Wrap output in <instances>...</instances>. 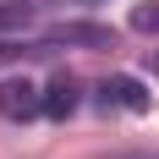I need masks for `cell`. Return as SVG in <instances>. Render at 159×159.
I'll return each mask as SVG.
<instances>
[{
    "label": "cell",
    "instance_id": "6da1fadb",
    "mask_svg": "<svg viewBox=\"0 0 159 159\" xmlns=\"http://www.w3.org/2000/svg\"><path fill=\"white\" fill-rule=\"evenodd\" d=\"M44 110V88L28 77H6L0 82V115L6 121H33V115Z\"/></svg>",
    "mask_w": 159,
    "mask_h": 159
},
{
    "label": "cell",
    "instance_id": "7a4b0ae2",
    "mask_svg": "<svg viewBox=\"0 0 159 159\" xmlns=\"http://www.w3.org/2000/svg\"><path fill=\"white\" fill-rule=\"evenodd\" d=\"M99 110H132V115H143L148 110V93H143L137 77H110L104 88H99Z\"/></svg>",
    "mask_w": 159,
    "mask_h": 159
},
{
    "label": "cell",
    "instance_id": "3957f363",
    "mask_svg": "<svg viewBox=\"0 0 159 159\" xmlns=\"http://www.w3.org/2000/svg\"><path fill=\"white\" fill-rule=\"evenodd\" d=\"M77 104H82V82L61 71V77H55V82L44 88V115H55V121H66V115L77 110Z\"/></svg>",
    "mask_w": 159,
    "mask_h": 159
},
{
    "label": "cell",
    "instance_id": "277c9868",
    "mask_svg": "<svg viewBox=\"0 0 159 159\" xmlns=\"http://www.w3.org/2000/svg\"><path fill=\"white\" fill-rule=\"evenodd\" d=\"M44 44H99V49H110V28H93V22H61V28H49Z\"/></svg>",
    "mask_w": 159,
    "mask_h": 159
},
{
    "label": "cell",
    "instance_id": "5b68a950",
    "mask_svg": "<svg viewBox=\"0 0 159 159\" xmlns=\"http://www.w3.org/2000/svg\"><path fill=\"white\" fill-rule=\"evenodd\" d=\"M132 28L137 33H159V0H143V6L132 11Z\"/></svg>",
    "mask_w": 159,
    "mask_h": 159
},
{
    "label": "cell",
    "instance_id": "8992f818",
    "mask_svg": "<svg viewBox=\"0 0 159 159\" xmlns=\"http://www.w3.org/2000/svg\"><path fill=\"white\" fill-rule=\"evenodd\" d=\"M148 66H154V71H159V55H148Z\"/></svg>",
    "mask_w": 159,
    "mask_h": 159
},
{
    "label": "cell",
    "instance_id": "52a82bcc",
    "mask_svg": "<svg viewBox=\"0 0 159 159\" xmlns=\"http://www.w3.org/2000/svg\"><path fill=\"white\" fill-rule=\"evenodd\" d=\"M143 159H148V154H143ZM154 159H159V154H154Z\"/></svg>",
    "mask_w": 159,
    "mask_h": 159
}]
</instances>
